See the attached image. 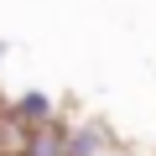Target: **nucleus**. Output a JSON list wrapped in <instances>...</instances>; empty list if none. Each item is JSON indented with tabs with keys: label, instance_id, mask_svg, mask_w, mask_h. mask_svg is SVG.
<instances>
[{
	"label": "nucleus",
	"instance_id": "f257e3e1",
	"mask_svg": "<svg viewBox=\"0 0 156 156\" xmlns=\"http://www.w3.org/2000/svg\"><path fill=\"white\" fill-rule=\"evenodd\" d=\"M21 156H73V146H68V130H62V125H47V130H31V135H21Z\"/></svg>",
	"mask_w": 156,
	"mask_h": 156
},
{
	"label": "nucleus",
	"instance_id": "f03ea898",
	"mask_svg": "<svg viewBox=\"0 0 156 156\" xmlns=\"http://www.w3.org/2000/svg\"><path fill=\"white\" fill-rule=\"evenodd\" d=\"M0 62H5V42H0Z\"/></svg>",
	"mask_w": 156,
	"mask_h": 156
}]
</instances>
